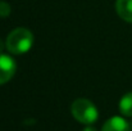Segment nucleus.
Here are the masks:
<instances>
[{"mask_svg": "<svg viewBox=\"0 0 132 131\" xmlns=\"http://www.w3.org/2000/svg\"><path fill=\"white\" fill-rule=\"evenodd\" d=\"M34 45V35L30 30L18 27L6 37V49L13 54H24Z\"/></svg>", "mask_w": 132, "mask_h": 131, "instance_id": "nucleus-1", "label": "nucleus"}, {"mask_svg": "<svg viewBox=\"0 0 132 131\" xmlns=\"http://www.w3.org/2000/svg\"><path fill=\"white\" fill-rule=\"evenodd\" d=\"M71 112H72V116L81 124L84 125H91L94 124L97 117H99V113H97V108L90 102L87 99H77L72 103V107H71Z\"/></svg>", "mask_w": 132, "mask_h": 131, "instance_id": "nucleus-2", "label": "nucleus"}, {"mask_svg": "<svg viewBox=\"0 0 132 131\" xmlns=\"http://www.w3.org/2000/svg\"><path fill=\"white\" fill-rule=\"evenodd\" d=\"M15 60L6 54H0V85L6 84L15 73Z\"/></svg>", "mask_w": 132, "mask_h": 131, "instance_id": "nucleus-3", "label": "nucleus"}, {"mask_svg": "<svg viewBox=\"0 0 132 131\" xmlns=\"http://www.w3.org/2000/svg\"><path fill=\"white\" fill-rule=\"evenodd\" d=\"M101 131H131V126L125 118L114 116L104 124Z\"/></svg>", "mask_w": 132, "mask_h": 131, "instance_id": "nucleus-4", "label": "nucleus"}, {"mask_svg": "<svg viewBox=\"0 0 132 131\" xmlns=\"http://www.w3.org/2000/svg\"><path fill=\"white\" fill-rule=\"evenodd\" d=\"M116 10L123 21L132 23V0H117Z\"/></svg>", "mask_w": 132, "mask_h": 131, "instance_id": "nucleus-5", "label": "nucleus"}, {"mask_svg": "<svg viewBox=\"0 0 132 131\" xmlns=\"http://www.w3.org/2000/svg\"><path fill=\"white\" fill-rule=\"evenodd\" d=\"M119 111L122 114H125L127 117L132 116V91L122 96V99L119 102Z\"/></svg>", "mask_w": 132, "mask_h": 131, "instance_id": "nucleus-6", "label": "nucleus"}, {"mask_svg": "<svg viewBox=\"0 0 132 131\" xmlns=\"http://www.w3.org/2000/svg\"><path fill=\"white\" fill-rule=\"evenodd\" d=\"M9 13H10V6L6 3L1 1L0 3V17H6Z\"/></svg>", "mask_w": 132, "mask_h": 131, "instance_id": "nucleus-7", "label": "nucleus"}, {"mask_svg": "<svg viewBox=\"0 0 132 131\" xmlns=\"http://www.w3.org/2000/svg\"><path fill=\"white\" fill-rule=\"evenodd\" d=\"M82 131H97L95 127H92V126H87V127H85Z\"/></svg>", "mask_w": 132, "mask_h": 131, "instance_id": "nucleus-8", "label": "nucleus"}, {"mask_svg": "<svg viewBox=\"0 0 132 131\" xmlns=\"http://www.w3.org/2000/svg\"><path fill=\"white\" fill-rule=\"evenodd\" d=\"M0 48H1V44H0Z\"/></svg>", "mask_w": 132, "mask_h": 131, "instance_id": "nucleus-9", "label": "nucleus"}]
</instances>
